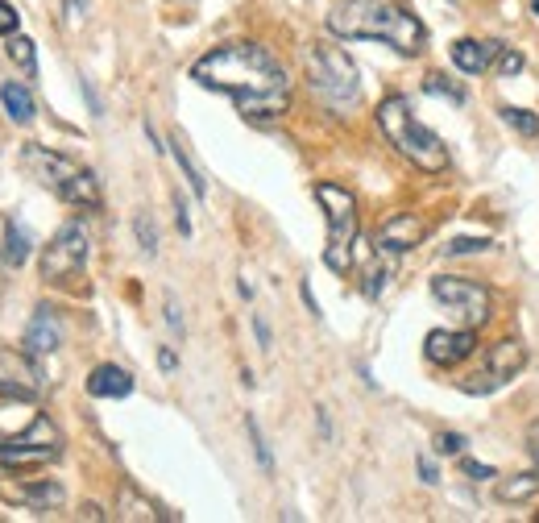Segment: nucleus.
Here are the masks:
<instances>
[{"mask_svg":"<svg viewBox=\"0 0 539 523\" xmlns=\"http://www.w3.org/2000/svg\"><path fill=\"white\" fill-rule=\"evenodd\" d=\"M17 25H21V13L9 5V0H0V34L13 38V34H17Z\"/></svg>","mask_w":539,"mask_h":523,"instance_id":"nucleus-31","label":"nucleus"},{"mask_svg":"<svg viewBox=\"0 0 539 523\" xmlns=\"http://www.w3.org/2000/svg\"><path fill=\"white\" fill-rule=\"evenodd\" d=\"M25 258H30V233H25L17 220H9V229H5V250H0V262L5 266H25Z\"/></svg>","mask_w":539,"mask_h":523,"instance_id":"nucleus-23","label":"nucleus"},{"mask_svg":"<svg viewBox=\"0 0 539 523\" xmlns=\"http://www.w3.org/2000/svg\"><path fill=\"white\" fill-rule=\"evenodd\" d=\"M245 432H249V440H253V453H258V465L270 474V470H274V457H270V445H266V436H262V424L253 420V416H245Z\"/></svg>","mask_w":539,"mask_h":523,"instance_id":"nucleus-27","label":"nucleus"},{"mask_svg":"<svg viewBox=\"0 0 539 523\" xmlns=\"http://www.w3.org/2000/svg\"><path fill=\"white\" fill-rule=\"evenodd\" d=\"M63 453V436L46 416H38L25 432L17 436H0V465L9 470H34V465H50Z\"/></svg>","mask_w":539,"mask_h":523,"instance_id":"nucleus-6","label":"nucleus"},{"mask_svg":"<svg viewBox=\"0 0 539 523\" xmlns=\"http://www.w3.org/2000/svg\"><path fill=\"white\" fill-rule=\"evenodd\" d=\"M63 200L75 204V208H100V179H96L88 167H79L75 179H71L67 191H63Z\"/></svg>","mask_w":539,"mask_h":523,"instance_id":"nucleus-19","label":"nucleus"},{"mask_svg":"<svg viewBox=\"0 0 539 523\" xmlns=\"http://www.w3.org/2000/svg\"><path fill=\"white\" fill-rule=\"evenodd\" d=\"M112 515H117L121 523H154V519H162L158 507H154L137 486H129V482H121V490H117V511H112Z\"/></svg>","mask_w":539,"mask_h":523,"instance_id":"nucleus-17","label":"nucleus"},{"mask_svg":"<svg viewBox=\"0 0 539 523\" xmlns=\"http://www.w3.org/2000/svg\"><path fill=\"white\" fill-rule=\"evenodd\" d=\"M386 283H390V266H374L370 274H365V295L378 299L386 291Z\"/></svg>","mask_w":539,"mask_h":523,"instance_id":"nucleus-30","label":"nucleus"},{"mask_svg":"<svg viewBox=\"0 0 539 523\" xmlns=\"http://www.w3.org/2000/svg\"><path fill=\"white\" fill-rule=\"evenodd\" d=\"M432 295L436 304L452 312L461 328H477L490 320V291L473 283V279H461V274H436L432 279Z\"/></svg>","mask_w":539,"mask_h":523,"instance_id":"nucleus-7","label":"nucleus"},{"mask_svg":"<svg viewBox=\"0 0 539 523\" xmlns=\"http://www.w3.org/2000/svg\"><path fill=\"white\" fill-rule=\"evenodd\" d=\"M83 96H88V104H92V113L100 117V96H96V88H92V84H83Z\"/></svg>","mask_w":539,"mask_h":523,"instance_id":"nucleus-42","label":"nucleus"},{"mask_svg":"<svg viewBox=\"0 0 539 523\" xmlns=\"http://www.w3.org/2000/svg\"><path fill=\"white\" fill-rule=\"evenodd\" d=\"M175 220H179V233L191 237V216H187V204H183L179 191H175Z\"/></svg>","mask_w":539,"mask_h":523,"instance_id":"nucleus-37","label":"nucleus"},{"mask_svg":"<svg viewBox=\"0 0 539 523\" xmlns=\"http://www.w3.org/2000/svg\"><path fill=\"white\" fill-rule=\"evenodd\" d=\"M461 470H465L469 478H477V482H486V478H498V474L490 470V465H481V461H473V457H465V461H461Z\"/></svg>","mask_w":539,"mask_h":523,"instance_id":"nucleus-35","label":"nucleus"},{"mask_svg":"<svg viewBox=\"0 0 539 523\" xmlns=\"http://www.w3.org/2000/svg\"><path fill=\"white\" fill-rule=\"evenodd\" d=\"M535 13H539V0H535Z\"/></svg>","mask_w":539,"mask_h":523,"instance_id":"nucleus-46","label":"nucleus"},{"mask_svg":"<svg viewBox=\"0 0 539 523\" xmlns=\"http://www.w3.org/2000/svg\"><path fill=\"white\" fill-rule=\"evenodd\" d=\"M502 54V42H477V38H461L452 42V63H457L465 75H481L498 63Z\"/></svg>","mask_w":539,"mask_h":523,"instance_id":"nucleus-15","label":"nucleus"},{"mask_svg":"<svg viewBox=\"0 0 539 523\" xmlns=\"http://www.w3.org/2000/svg\"><path fill=\"white\" fill-rule=\"evenodd\" d=\"M423 233H428V225L415 212H394L378 225L374 245H378V254H407L423 241Z\"/></svg>","mask_w":539,"mask_h":523,"instance_id":"nucleus-12","label":"nucleus"},{"mask_svg":"<svg viewBox=\"0 0 539 523\" xmlns=\"http://www.w3.org/2000/svg\"><path fill=\"white\" fill-rule=\"evenodd\" d=\"M46 387V378H42V366H38V357L25 349V353H13V349H0V391H9V395H38Z\"/></svg>","mask_w":539,"mask_h":523,"instance_id":"nucleus-10","label":"nucleus"},{"mask_svg":"<svg viewBox=\"0 0 539 523\" xmlns=\"http://www.w3.org/2000/svg\"><path fill=\"white\" fill-rule=\"evenodd\" d=\"M158 366H162L166 374H175V370H179V357L170 353V349H162V353H158Z\"/></svg>","mask_w":539,"mask_h":523,"instance_id":"nucleus-39","label":"nucleus"},{"mask_svg":"<svg viewBox=\"0 0 539 523\" xmlns=\"http://www.w3.org/2000/svg\"><path fill=\"white\" fill-rule=\"evenodd\" d=\"M523 366H527V345L515 341V337H506V341L486 349V366H481V370H490V378L502 387V382H510Z\"/></svg>","mask_w":539,"mask_h":523,"instance_id":"nucleus-14","label":"nucleus"},{"mask_svg":"<svg viewBox=\"0 0 539 523\" xmlns=\"http://www.w3.org/2000/svg\"><path fill=\"white\" fill-rule=\"evenodd\" d=\"M0 104H5V113H9V121H17V125H30L34 121V96L25 92L21 84H9L0 88Z\"/></svg>","mask_w":539,"mask_h":523,"instance_id":"nucleus-20","label":"nucleus"},{"mask_svg":"<svg viewBox=\"0 0 539 523\" xmlns=\"http://www.w3.org/2000/svg\"><path fill=\"white\" fill-rule=\"evenodd\" d=\"M21 345L30 349L34 357H50L54 349L63 345V324H59V316H54V308H38L34 312V320H30V328H25Z\"/></svg>","mask_w":539,"mask_h":523,"instance_id":"nucleus-13","label":"nucleus"},{"mask_svg":"<svg viewBox=\"0 0 539 523\" xmlns=\"http://www.w3.org/2000/svg\"><path fill=\"white\" fill-rule=\"evenodd\" d=\"M303 304L311 308V316H320V304H316V295H311V287L303 283Z\"/></svg>","mask_w":539,"mask_h":523,"instance_id":"nucleus-43","label":"nucleus"},{"mask_svg":"<svg viewBox=\"0 0 539 523\" xmlns=\"http://www.w3.org/2000/svg\"><path fill=\"white\" fill-rule=\"evenodd\" d=\"M133 391V374L121 366H96L88 374V395L92 399H125Z\"/></svg>","mask_w":539,"mask_h":523,"instance_id":"nucleus-16","label":"nucleus"},{"mask_svg":"<svg viewBox=\"0 0 539 523\" xmlns=\"http://www.w3.org/2000/svg\"><path fill=\"white\" fill-rule=\"evenodd\" d=\"M21 167H25V175H30V179H38L42 187H50L54 196H63L67 183L79 171V162H71L67 154H54L46 146H25L21 150Z\"/></svg>","mask_w":539,"mask_h":523,"instance_id":"nucleus-9","label":"nucleus"},{"mask_svg":"<svg viewBox=\"0 0 539 523\" xmlns=\"http://www.w3.org/2000/svg\"><path fill=\"white\" fill-rule=\"evenodd\" d=\"M523 67H527V63H523V54L502 46V54H498V71H502V75H519Z\"/></svg>","mask_w":539,"mask_h":523,"instance_id":"nucleus-32","label":"nucleus"},{"mask_svg":"<svg viewBox=\"0 0 539 523\" xmlns=\"http://www.w3.org/2000/svg\"><path fill=\"white\" fill-rule=\"evenodd\" d=\"M415 470H419V478L428 482V486H436V482H440V474H436V461H432V457H419V461H415Z\"/></svg>","mask_w":539,"mask_h":523,"instance_id":"nucleus-36","label":"nucleus"},{"mask_svg":"<svg viewBox=\"0 0 539 523\" xmlns=\"http://www.w3.org/2000/svg\"><path fill=\"white\" fill-rule=\"evenodd\" d=\"M481 250H490V241H481V237H457L448 245V254H481Z\"/></svg>","mask_w":539,"mask_h":523,"instance_id":"nucleus-33","label":"nucleus"},{"mask_svg":"<svg viewBox=\"0 0 539 523\" xmlns=\"http://www.w3.org/2000/svg\"><path fill=\"white\" fill-rule=\"evenodd\" d=\"M9 59H13L25 75H34V71H38V50H34V42H30V38H21V34H13V38H9Z\"/></svg>","mask_w":539,"mask_h":523,"instance_id":"nucleus-24","label":"nucleus"},{"mask_svg":"<svg viewBox=\"0 0 539 523\" xmlns=\"http://www.w3.org/2000/svg\"><path fill=\"white\" fill-rule=\"evenodd\" d=\"M13 499L17 503H25L30 511H54V507H63V499H67V490L59 486V482H30V486H21V490H13Z\"/></svg>","mask_w":539,"mask_h":523,"instance_id":"nucleus-18","label":"nucleus"},{"mask_svg":"<svg viewBox=\"0 0 539 523\" xmlns=\"http://www.w3.org/2000/svg\"><path fill=\"white\" fill-rule=\"evenodd\" d=\"M307 84L320 100H328L336 113H345V108H353L361 100V75L340 46H311L307 50Z\"/></svg>","mask_w":539,"mask_h":523,"instance_id":"nucleus-4","label":"nucleus"},{"mask_svg":"<svg viewBox=\"0 0 539 523\" xmlns=\"http://www.w3.org/2000/svg\"><path fill=\"white\" fill-rule=\"evenodd\" d=\"M79 515H83V519H104V511H100L96 503H83V511H79Z\"/></svg>","mask_w":539,"mask_h":523,"instance_id":"nucleus-44","label":"nucleus"},{"mask_svg":"<svg viewBox=\"0 0 539 523\" xmlns=\"http://www.w3.org/2000/svg\"><path fill=\"white\" fill-rule=\"evenodd\" d=\"M465 445H469V440H465L461 432H440V436H436V453H440V457H452V453H465Z\"/></svg>","mask_w":539,"mask_h":523,"instance_id":"nucleus-29","label":"nucleus"},{"mask_svg":"<svg viewBox=\"0 0 539 523\" xmlns=\"http://www.w3.org/2000/svg\"><path fill=\"white\" fill-rule=\"evenodd\" d=\"M502 121L510 129H519L523 137H539V117L531 113V108H502Z\"/></svg>","mask_w":539,"mask_h":523,"instance_id":"nucleus-25","label":"nucleus"},{"mask_svg":"<svg viewBox=\"0 0 539 523\" xmlns=\"http://www.w3.org/2000/svg\"><path fill=\"white\" fill-rule=\"evenodd\" d=\"M83 5H88V0H67V13L71 17H83Z\"/></svg>","mask_w":539,"mask_h":523,"instance_id":"nucleus-45","label":"nucleus"},{"mask_svg":"<svg viewBox=\"0 0 539 523\" xmlns=\"http://www.w3.org/2000/svg\"><path fill=\"white\" fill-rule=\"evenodd\" d=\"M133 233H137V241H141V250H146V254H158V229H154V220H150L146 212L133 220Z\"/></svg>","mask_w":539,"mask_h":523,"instance_id":"nucleus-28","label":"nucleus"},{"mask_svg":"<svg viewBox=\"0 0 539 523\" xmlns=\"http://www.w3.org/2000/svg\"><path fill=\"white\" fill-rule=\"evenodd\" d=\"M88 250H92L88 225H83V220H67V225L54 233L50 245L42 250V279L46 283H67L71 274L83 270V262H88Z\"/></svg>","mask_w":539,"mask_h":523,"instance_id":"nucleus-8","label":"nucleus"},{"mask_svg":"<svg viewBox=\"0 0 539 523\" xmlns=\"http://www.w3.org/2000/svg\"><path fill=\"white\" fill-rule=\"evenodd\" d=\"M170 154H175V162H179V171H183L187 187L195 191V200H204V196H208V183H204V171H200V167H195V158L187 154V142H183V137H179V133H175V137H170Z\"/></svg>","mask_w":539,"mask_h":523,"instance_id":"nucleus-22","label":"nucleus"},{"mask_svg":"<svg viewBox=\"0 0 539 523\" xmlns=\"http://www.w3.org/2000/svg\"><path fill=\"white\" fill-rule=\"evenodd\" d=\"M477 349V333L473 328H432L428 341H423V357H428L432 366H461L465 357Z\"/></svg>","mask_w":539,"mask_h":523,"instance_id":"nucleus-11","label":"nucleus"},{"mask_svg":"<svg viewBox=\"0 0 539 523\" xmlns=\"http://www.w3.org/2000/svg\"><path fill=\"white\" fill-rule=\"evenodd\" d=\"M316 424H320V436H324V440H332V420H328V411H324V407L316 411Z\"/></svg>","mask_w":539,"mask_h":523,"instance_id":"nucleus-41","label":"nucleus"},{"mask_svg":"<svg viewBox=\"0 0 539 523\" xmlns=\"http://www.w3.org/2000/svg\"><path fill=\"white\" fill-rule=\"evenodd\" d=\"M498 503H527L539 494V474H515V478H498L494 486Z\"/></svg>","mask_w":539,"mask_h":523,"instance_id":"nucleus-21","label":"nucleus"},{"mask_svg":"<svg viewBox=\"0 0 539 523\" xmlns=\"http://www.w3.org/2000/svg\"><path fill=\"white\" fill-rule=\"evenodd\" d=\"M527 449H531V457L539 461V420H535V424L527 428Z\"/></svg>","mask_w":539,"mask_h":523,"instance_id":"nucleus-40","label":"nucleus"},{"mask_svg":"<svg viewBox=\"0 0 539 523\" xmlns=\"http://www.w3.org/2000/svg\"><path fill=\"white\" fill-rule=\"evenodd\" d=\"M253 333H258V345H262V349H270V324H266L262 316H253Z\"/></svg>","mask_w":539,"mask_h":523,"instance_id":"nucleus-38","label":"nucleus"},{"mask_svg":"<svg viewBox=\"0 0 539 523\" xmlns=\"http://www.w3.org/2000/svg\"><path fill=\"white\" fill-rule=\"evenodd\" d=\"M423 88H428L432 96H444V100H452V104H465V88H457V84H452V79L448 75H428V79H423Z\"/></svg>","mask_w":539,"mask_h":523,"instance_id":"nucleus-26","label":"nucleus"},{"mask_svg":"<svg viewBox=\"0 0 539 523\" xmlns=\"http://www.w3.org/2000/svg\"><path fill=\"white\" fill-rule=\"evenodd\" d=\"M378 129H382L386 142L394 146V154H403L411 167H419L423 175L448 171V146L411 113V104L403 96H386L378 104Z\"/></svg>","mask_w":539,"mask_h":523,"instance_id":"nucleus-3","label":"nucleus"},{"mask_svg":"<svg viewBox=\"0 0 539 523\" xmlns=\"http://www.w3.org/2000/svg\"><path fill=\"white\" fill-rule=\"evenodd\" d=\"M191 79L200 88L233 96L249 121L282 117L291 104V75L258 42H224V46L208 50L191 67Z\"/></svg>","mask_w":539,"mask_h":523,"instance_id":"nucleus-1","label":"nucleus"},{"mask_svg":"<svg viewBox=\"0 0 539 523\" xmlns=\"http://www.w3.org/2000/svg\"><path fill=\"white\" fill-rule=\"evenodd\" d=\"M328 30L349 42H386L407 59L428 46L423 21L394 0H336L328 13Z\"/></svg>","mask_w":539,"mask_h":523,"instance_id":"nucleus-2","label":"nucleus"},{"mask_svg":"<svg viewBox=\"0 0 539 523\" xmlns=\"http://www.w3.org/2000/svg\"><path fill=\"white\" fill-rule=\"evenodd\" d=\"M166 324H170V333L183 337V312H179V299L175 295H166Z\"/></svg>","mask_w":539,"mask_h":523,"instance_id":"nucleus-34","label":"nucleus"},{"mask_svg":"<svg viewBox=\"0 0 539 523\" xmlns=\"http://www.w3.org/2000/svg\"><path fill=\"white\" fill-rule=\"evenodd\" d=\"M316 200L324 208V220H328V250H324V262L345 274L353 266V241H357V200L349 187L340 183H316Z\"/></svg>","mask_w":539,"mask_h":523,"instance_id":"nucleus-5","label":"nucleus"}]
</instances>
